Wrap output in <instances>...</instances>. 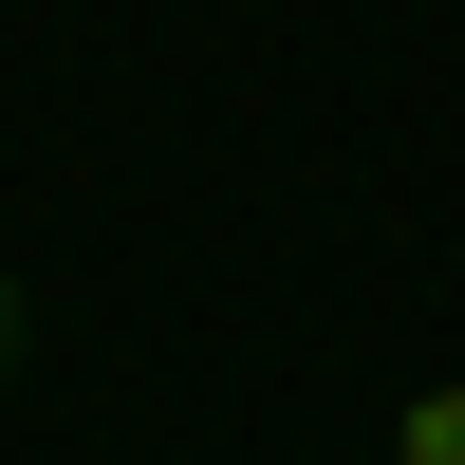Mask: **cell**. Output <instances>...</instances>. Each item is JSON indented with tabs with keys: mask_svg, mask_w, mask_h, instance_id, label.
<instances>
[{
	"mask_svg": "<svg viewBox=\"0 0 465 465\" xmlns=\"http://www.w3.org/2000/svg\"><path fill=\"white\" fill-rule=\"evenodd\" d=\"M391 465H465V372H447V391H410V410H391Z\"/></svg>",
	"mask_w": 465,
	"mask_h": 465,
	"instance_id": "1",
	"label": "cell"
},
{
	"mask_svg": "<svg viewBox=\"0 0 465 465\" xmlns=\"http://www.w3.org/2000/svg\"><path fill=\"white\" fill-rule=\"evenodd\" d=\"M19 335H37V298H19V280H0V372H19Z\"/></svg>",
	"mask_w": 465,
	"mask_h": 465,
	"instance_id": "2",
	"label": "cell"
}]
</instances>
